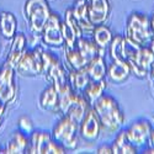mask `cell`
I'll list each match as a JSON object with an SVG mask.
<instances>
[{
    "label": "cell",
    "mask_w": 154,
    "mask_h": 154,
    "mask_svg": "<svg viewBox=\"0 0 154 154\" xmlns=\"http://www.w3.org/2000/svg\"><path fill=\"white\" fill-rule=\"evenodd\" d=\"M93 109L95 110L104 131L115 133L121 130L125 122V113L115 97L104 94L93 105Z\"/></svg>",
    "instance_id": "6da1fadb"
},
{
    "label": "cell",
    "mask_w": 154,
    "mask_h": 154,
    "mask_svg": "<svg viewBox=\"0 0 154 154\" xmlns=\"http://www.w3.org/2000/svg\"><path fill=\"white\" fill-rule=\"evenodd\" d=\"M125 37L140 47H150L154 33L152 31L150 20L148 16L140 12L131 14L127 20Z\"/></svg>",
    "instance_id": "7a4b0ae2"
},
{
    "label": "cell",
    "mask_w": 154,
    "mask_h": 154,
    "mask_svg": "<svg viewBox=\"0 0 154 154\" xmlns=\"http://www.w3.org/2000/svg\"><path fill=\"white\" fill-rule=\"evenodd\" d=\"M52 11L47 0H26L23 6V16L29 29L35 35H41Z\"/></svg>",
    "instance_id": "3957f363"
},
{
    "label": "cell",
    "mask_w": 154,
    "mask_h": 154,
    "mask_svg": "<svg viewBox=\"0 0 154 154\" xmlns=\"http://www.w3.org/2000/svg\"><path fill=\"white\" fill-rule=\"evenodd\" d=\"M52 138L66 149H75L79 143V125L64 115L53 127Z\"/></svg>",
    "instance_id": "277c9868"
},
{
    "label": "cell",
    "mask_w": 154,
    "mask_h": 154,
    "mask_svg": "<svg viewBox=\"0 0 154 154\" xmlns=\"http://www.w3.org/2000/svg\"><path fill=\"white\" fill-rule=\"evenodd\" d=\"M66 148L57 143L52 134L46 131H33L26 153L30 154H66Z\"/></svg>",
    "instance_id": "5b68a950"
},
{
    "label": "cell",
    "mask_w": 154,
    "mask_h": 154,
    "mask_svg": "<svg viewBox=\"0 0 154 154\" xmlns=\"http://www.w3.org/2000/svg\"><path fill=\"white\" fill-rule=\"evenodd\" d=\"M42 56L43 49L36 47L32 51H26L19 62L16 72L22 76H38L42 75Z\"/></svg>",
    "instance_id": "8992f818"
},
{
    "label": "cell",
    "mask_w": 154,
    "mask_h": 154,
    "mask_svg": "<svg viewBox=\"0 0 154 154\" xmlns=\"http://www.w3.org/2000/svg\"><path fill=\"white\" fill-rule=\"evenodd\" d=\"M15 68L4 63L0 68V101L6 106L16 99V83H15Z\"/></svg>",
    "instance_id": "52a82bcc"
},
{
    "label": "cell",
    "mask_w": 154,
    "mask_h": 154,
    "mask_svg": "<svg viewBox=\"0 0 154 154\" xmlns=\"http://www.w3.org/2000/svg\"><path fill=\"white\" fill-rule=\"evenodd\" d=\"M127 62L130 63L132 74L139 79H144L149 75V69L154 62V51L150 47H140L133 57L127 59Z\"/></svg>",
    "instance_id": "ba28073f"
},
{
    "label": "cell",
    "mask_w": 154,
    "mask_h": 154,
    "mask_svg": "<svg viewBox=\"0 0 154 154\" xmlns=\"http://www.w3.org/2000/svg\"><path fill=\"white\" fill-rule=\"evenodd\" d=\"M41 36H42V41L47 46H51V47L64 46V38H63V32H62V21L56 12L51 14L47 23L45 25V29H43Z\"/></svg>",
    "instance_id": "9c48e42d"
},
{
    "label": "cell",
    "mask_w": 154,
    "mask_h": 154,
    "mask_svg": "<svg viewBox=\"0 0 154 154\" xmlns=\"http://www.w3.org/2000/svg\"><path fill=\"white\" fill-rule=\"evenodd\" d=\"M102 130L101 122L97 117V115L93 107L89 109L84 119L79 123V136L88 142H94L100 136Z\"/></svg>",
    "instance_id": "30bf717a"
},
{
    "label": "cell",
    "mask_w": 154,
    "mask_h": 154,
    "mask_svg": "<svg viewBox=\"0 0 154 154\" xmlns=\"http://www.w3.org/2000/svg\"><path fill=\"white\" fill-rule=\"evenodd\" d=\"M62 32L64 38V46L66 47H75L78 38H80L84 33L78 21L74 17L72 9H67L64 12V21L62 22Z\"/></svg>",
    "instance_id": "8fae6325"
},
{
    "label": "cell",
    "mask_w": 154,
    "mask_h": 154,
    "mask_svg": "<svg viewBox=\"0 0 154 154\" xmlns=\"http://www.w3.org/2000/svg\"><path fill=\"white\" fill-rule=\"evenodd\" d=\"M152 123L146 120H140L130 126L127 130L128 137H130L131 142L138 148V147H144L148 146L149 134L152 131Z\"/></svg>",
    "instance_id": "7c38bea8"
},
{
    "label": "cell",
    "mask_w": 154,
    "mask_h": 154,
    "mask_svg": "<svg viewBox=\"0 0 154 154\" xmlns=\"http://www.w3.org/2000/svg\"><path fill=\"white\" fill-rule=\"evenodd\" d=\"M89 17L94 26L104 25L110 16L111 6L109 0H88Z\"/></svg>",
    "instance_id": "4fadbf2b"
},
{
    "label": "cell",
    "mask_w": 154,
    "mask_h": 154,
    "mask_svg": "<svg viewBox=\"0 0 154 154\" xmlns=\"http://www.w3.org/2000/svg\"><path fill=\"white\" fill-rule=\"evenodd\" d=\"M73 15L78 21L79 26L83 30V33L88 35L94 31V25L90 21V17H89V10H88V0H75L73 3Z\"/></svg>",
    "instance_id": "5bb4252c"
},
{
    "label": "cell",
    "mask_w": 154,
    "mask_h": 154,
    "mask_svg": "<svg viewBox=\"0 0 154 154\" xmlns=\"http://www.w3.org/2000/svg\"><path fill=\"white\" fill-rule=\"evenodd\" d=\"M131 74L132 72H131L130 63L126 59H116V60H112L109 66L106 76L113 84H121V83H125Z\"/></svg>",
    "instance_id": "9a60e30c"
},
{
    "label": "cell",
    "mask_w": 154,
    "mask_h": 154,
    "mask_svg": "<svg viewBox=\"0 0 154 154\" xmlns=\"http://www.w3.org/2000/svg\"><path fill=\"white\" fill-rule=\"evenodd\" d=\"M26 36H25L22 32L16 33L15 37L12 38V43L10 47V51L8 53L6 60L5 63L10 64L11 67H14L16 69L19 62L21 60L22 56L26 52Z\"/></svg>",
    "instance_id": "2e32d148"
},
{
    "label": "cell",
    "mask_w": 154,
    "mask_h": 154,
    "mask_svg": "<svg viewBox=\"0 0 154 154\" xmlns=\"http://www.w3.org/2000/svg\"><path fill=\"white\" fill-rule=\"evenodd\" d=\"M90 102H89L85 96L83 94H76L75 99L73 100V102L70 104V106L68 107L67 112H66V116L70 117L73 121H75L76 123H80L82 120L84 119V116L86 115V112L90 109ZM64 116V115H63Z\"/></svg>",
    "instance_id": "e0dca14e"
},
{
    "label": "cell",
    "mask_w": 154,
    "mask_h": 154,
    "mask_svg": "<svg viewBox=\"0 0 154 154\" xmlns=\"http://www.w3.org/2000/svg\"><path fill=\"white\" fill-rule=\"evenodd\" d=\"M38 105L43 111L59 113V95L52 84L43 89V91L40 95Z\"/></svg>",
    "instance_id": "ac0fdd59"
},
{
    "label": "cell",
    "mask_w": 154,
    "mask_h": 154,
    "mask_svg": "<svg viewBox=\"0 0 154 154\" xmlns=\"http://www.w3.org/2000/svg\"><path fill=\"white\" fill-rule=\"evenodd\" d=\"M29 142H30V137L27 134H25L23 132L15 131L10 137L8 146L4 150L0 153H5V154H23L27 152L29 148Z\"/></svg>",
    "instance_id": "d6986e66"
},
{
    "label": "cell",
    "mask_w": 154,
    "mask_h": 154,
    "mask_svg": "<svg viewBox=\"0 0 154 154\" xmlns=\"http://www.w3.org/2000/svg\"><path fill=\"white\" fill-rule=\"evenodd\" d=\"M75 47L79 51V53L83 56V58L88 62V64L97 56H105L104 49H100L94 41L89 40V38H85L84 36L78 38Z\"/></svg>",
    "instance_id": "ffe728a7"
},
{
    "label": "cell",
    "mask_w": 154,
    "mask_h": 154,
    "mask_svg": "<svg viewBox=\"0 0 154 154\" xmlns=\"http://www.w3.org/2000/svg\"><path fill=\"white\" fill-rule=\"evenodd\" d=\"M111 148H112V154H136L137 153V147L131 142L127 130L119 131L115 139L112 140Z\"/></svg>",
    "instance_id": "44dd1931"
},
{
    "label": "cell",
    "mask_w": 154,
    "mask_h": 154,
    "mask_svg": "<svg viewBox=\"0 0 154 154\" xmlns=\"http://www.w3.org/2000/svg\"><path fill=\"white\" fill-rule=\"evenodd\" d=\"M17 30V19L10 11L0 12V33L6 40H12Z\"/></svg>",
    "instance_id": "7402d4cb"
},
{
    "label": "cell",
    "mask_w": 154,
    "mask_h": 154,
    "mask_svg": "<svg viewBox=\"0 0 154 154\" xmlns=\"http://www.w3.org/2000/svg\"><path fill=\"white\" fill-rule=\"evenodd\" d=\"M68 76H69L70 86L76 94H83L88 84L91 82L86 68H83L79 70L70 69V72L68 73Z\"/></svg>",
    "instance_id": "603a6c76"
},
{
    "label": "cell",
    "mask_w": 154,
    "mask_h": 154,
    "mask_svg": "<svg viewBox=\"0 0 154 154\" xmlns=\"http://www.w3.org/2000/svg\"><path fill=\"white\" fill-rule=\"evenodd\" d=\"M86 70L89 73L90 79L94 82H99L106 78L107 75V66L104 56H97L95 57L90 63L86 66Z\"/></svg>",
    "instance_id": "cb8c5ba5"
},
{
    "label": "cell",
    "mask_w": 154,
    "mask_h": 154,
    "mask_svg": "<svg viewBox=\"0 0 154 154\" xmlns=\"http://www.w3.org/2000/svg\"><path fill=\"white\" fill-rule=\"evenodd\" d=\"M107 88V83L105 79L99 80V82H94L91 80L88 84V86L85 88V90L83 93V95L85 96V99L90 102V105H94L95 102L105 94V90Z\"/></svg>",
    "instance_id": "d4e9b609"
},
{
    "label": "cell",
    "mask_w": 154,
    "mask_h": 154,
    "mask_svg": "<svg viewBox=\"0 0 154 154\" xmlns=\"http://www.w3.org/2000/svg\"><path fill=\"white\" fill-rule=\"evenodd\" d=\"M113 35L111 32V30L106 26V25H97V26L94 27L93 31V41L96 43V46L100 49L106 51L112 41Z\"/></svg>",
    "instance_id": "484cf974"
},
{
    "label": "cell",
    "mask_w": 154,
    "mask_h": 154,
    "mask_svg": "<svg viewBox=\"0 0 154 154\" xmlns=\"http://www.w3.org/2000/svg\"><path fill=\"white\" fill-rule=\"evenodd\" d=\"M64 57H66V62L68 67L73 70H79L83 68H86L88 62L83 58V56L79 53V51L76 47H66L64 46Z\"/></svg>",
    "instance_id": "4316f807"
},
{
    "label": "cell",
    "mask_w": 154,
    "mask_h": 154,
    "mask_svg": "<svg viewBox=\"0 0 154 154\" xmlns=\"http://www.w3.org/2000/svg\"><path fill=\"white\" fill-rule=\"evenodd\" d=\"M60 60L58 59V57H56L54 54L46 52L43 51V56H42V63H43V67H42V75L46 78V80H48L51 73L53 72V69L57 67V64Z\"/></svg>",
    "instance_id": "83f0119b"
},
{
    "label": "cell",
    "mask_w": 154,
    "mask_h": 154,
    "mask_svg": "<svg viewBox=\"0 0 154 154\" xmlns=\"http://www.w3.org/2000/svg\"><path fill=\"white\" fill-rule=\"evenodd\" d=\"M122 42H123V37L121 35L113 36L112 41L109 46L110 49V57L112 60L116 59H125L123 57V51H122Z\"/></svg>",
    "instance_id": "f1b7e54d"
},
{
    "label": "cell",
    "mask_w": 154,
    "mask_h": 154,
    "mask_svg": "<svg viewBox=\"0 0 154 154\" xmlns=\"http://www.w3.org/2000/svg\"><path fill=\"white\" fill-rule=\"evenodd\" d=\"M17 127H19V130L21 132H23L25 134H27V136H30L33 132V122L27 116H21L17 120Z\"/></svg>",
    "instance_id": "f546056e"
},
{
    "label": "cell",
    "mask_w": 154,
    "mask_h": 154,
    "mask_svg": "<svg viewBox=\"0 0 154 154\" xmlns=\"http://www.w3.org/2000/svg\"><path fill=\"white\" fill-rule=\"evenodd\" d=\"M97 154H112V148L111 146H101L96 150Z\"/></svg>",
    "instance_id": "4dcf8cb0"
},
{
    "label": "cell",
    "mask_w": 154,
    "mask_h": 154,
    "mask_svg": "<svg viewBox=\"0 0 154 154\" xmlns=\"http://www.w3.org/2000/svg\"><path fill=\"white\" fill-rule=\"evenodd\" d=\"M5 109H6V105L0 101V126H2V123H3V119H4V115H5Z\"/></svg>",
    "instance_id": "1f68e13d"
},
{
    "label": "cell",
    "mask_w": 154,
    "mask_h": 154,
    "mask_svg": "<svg viewBox=\"0 0 154 154\" xmlns=\"http://www.w3.org/2000/svg\"><path fill=\"white\" fill-rule=\"evenodd\" d=\"M148 146L154 147V128H152L150 134H149V140H148Z\"/></svg>",
    "instance_id": "d6a6232c"
},
{
    "label": "cell",
    "mask_w": 154,
    "mask_h": 154,
    "mask_svg": "<svg viewBox=\"0 0 154 154\" xmlns=\"http://www.w3.org/2000/svg\"><path fill=\"white\" fill-rule=\"evenodd\" d=\"M149 76H150V80L154 82V62H153V64H152L150 69H149Z\"/></svg>",
    "instance_id": "836d02e7"
},
{
    "label": "cell",
    "mask_w": 154,
    "mask_h": 154,
    "mask_svg": "<svg viewBox=\"0 0 154 154\" xmlns=\"http://www.w3.org/2000/svg\"><path fill=\"white\" fill-rule=\"evenodd\" d=\"M146 154H154V147H148L146 150H144Z\"/></svg>",
    "instance_id": "e575fe53"
},
{
    "label": "cell",
    "mask_w": 154,
    "mask_h": 154,
    "mask_svg": "<svg viewBox=\"0 0 154 154\" xmlns=\"http://www.w3.org/2000/svg\"><path fill=\"white\" fill-rule=\"evenodd\" d=\"M150 27H152V31H153V33H154V14H153V16H152V19H150Z\"/></svg>",
    "instance_id": "d590c367"
},
{
    "label": "cell",
    "mask_w": 154,
    "mask_h": 154,
    "mask_svg": "<svg viewBox=\"0 0 154 154\" xmlns=\"http://www.w3.org/2000/svg\"><path fill=\"white\" fill-rule=\"evenodd\" d=\"M150 48L154 51V37H153V40H152V43H150Z\"/></svg>",
    "instance_id": "8d00e7d4"
},
{
    "label": "cell",
    "mask_w": 154,
    "mask_h": 154,
    "mask_svg": "<svg viewBox=\"0 0 154 154\" xmlns=\"http://www.w3.org/2000/svg\"><path fill=\"white\" fill-rule=\"evenodd\" d=\"M153 89H154V82H153Z\"/></svg>",
    "instance_id": "74e56055"
},
{
    "label": "cell",
    "mask_w": 154,
    "mask_h": 154,
    "mask_svg": "<svg viewBox=\"0 0 154 154\" xmlns=\"http://www.w3.org/2000/svg\"><path fill=\"white\" fill-rule=\"evenodd\" d=\"M0 152H2V148H0Z\"/></svg>",
    "instance_id": "f35d334b"
}]
</instances>
